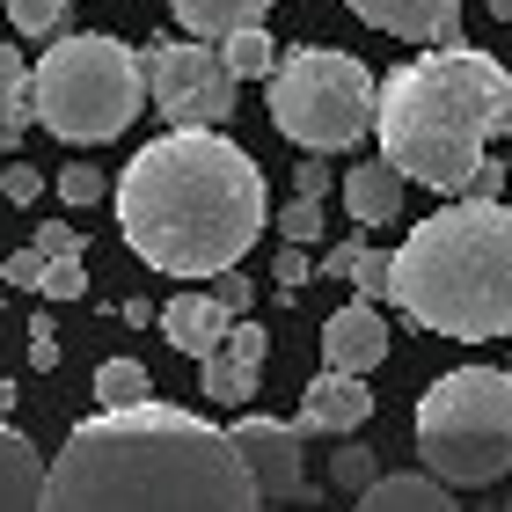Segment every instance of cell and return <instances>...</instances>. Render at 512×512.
Instances as JSON below:
<instances>
[{
	"instance_id": "31",
	"label": "cell",
	"mask_w": 512,
	"mask_h": 512,
	"mask_svg": "<svg viewBox=\"0 0 512 512\" xmlns=\"http://www.w3.org/2000/svg\"><path fill=\"white\" fill-rule=\"evenodd\" d=\"M30 366H37V374H52V366H59V330H52V322H30Z\"/></svg>"
},
{
	"instance_id": "6",
	"label": "cell",
	"mask_w": 512,
	"mask_h": 512,
	"mask_svg": "<svg viewBox=\"0 0 512 512\" xmlns=\"http://www.w3.org/2000/svg\"><path fill=\"white\" fill-rule=\"evenodd\" d=\"M37 96V125L74 139V147H96V139H118L139 103H147V66L125 37H52V52L37 59L30 74Z\"/></svg>"
},
{
	"instance_id": "16",
	"label": "cell",
	"mask_w": 512,
	"mask_h": 512,
	"mask_svg": "<svg viewBox=\"0 0 512 512\" xmlns=\"http://www.w3.org/2000/svg\"><path fill=\"white\" fill-rule=\"evenodd\" d=\"M352 512H454V483H439L432 469L425 476H381L359 491Z\"/></svg>"
},
{
	"instance_id": "33",
	"label": "cell",
	"mask_w": 512,
	"mask_h": 512,
	"mask_svg": "<svg viewBox=\"0 0 512 512\" xmlns=\"http://www.w3.org/2000/svg\"><path fill=\"white\" fill-rule=\"evenodd\" d=\"M37 249H44V256H81V227L44 220V227H37Z\"/></svg>"
},
{
	"instance_id": "3",
	"label": "cell",
	"mask_w": 512,
	"mask_h": 512,
	"mask_svg": "<svg viewBox=\"0 0 512 512\" xmlns=\"http://www.w3.org/2000/svg\"><path fill=\"white\" fill-rule=\"evenodd\" d=\"M381 154L439 198H469L483 147L512 132V74L476 44H432L381 81Z\"/></svg>"
},
{
	"instance_id": "34",
	"label": "cell",
	"mask_w": 512,
	"mask_h": 512,
	"mask_svg": "<svg viewBox=\"0 0 512 512\" xmlns=\"http://www.w3.org/2000/svg\"><path fill=\"white\" fill-rule=\"evenodd\" d=\"M8 198L15 205H37L44 198V169H22V161H15V169H8Z\"/></svg>"
},
{
	"instance_id": "7",
	"label": "cell",
	"mask_w": 512,
	"mask_h": 512,
	"mask_svg": "<svg viewBox=\"0 0 512 512\" xmlns=\"http://www.w3.org/2000/svg\"><path fill=\"white\" fill-rule=\"evenodd\" d=\"M271 96V125L308 154H337L359 147L381 118V81L366 74L352 52H330V44H300V52L278 59V74L264 81Z\"/></svg>"
},
{
	"instance_id": "26",
	"label": "cell",
	"mask_w": 512,
	"mask_h": 512,
	"mask_svg": "<svg viewBox=\"0 0 512 512\" xmlns=\"http://www.w3.org/2000/svg\"><path fill=\"white\" fill-rule=\"evenodd\" d=\"M81 293H88L81 256H52V264H44V300H81Z\"/></svg>"
},
{
	"instance_id": "11",
	"label": "cell",
	"mask_w": 512,
	"mask_h": 512,
	"mask_svg": "<svg viewBox=\"0 0 512 512\" xmlns=\"http://www.w3.org/2000/svg\"><path fill=\"white\" fill-rule=\"evenodd\" d=\"M388 359V322L374 300H352V308H337L322 322V366H337V374H374Z\"/></svg>"
},
{
	"instance_id": "9",
	"label": "cell",
	"mask_w": 512,
	"mask_h": 512,
	"mask_svg": "<svg viewBox=\"0 0 512 512\" xmlns=\"http://www.w3.org/2000/svg\"><path fill=\"white\" fill-rule=\"evenodd\" d=\"M235 447L249 461V476H256V491H264V505H293V498H308V447H300V425H278V417H235Z\"/></svg>"
},
{
	"instance_id": "4",
	"label": "cell",
	"mask_w": 512,
	"mask_h": 512,
	"mask_svg": "<svg viewBox=\"0 0 512 512\" xmlns=\"http://www.w3.org/2000/svg\"><path fill=\"white\" fill-rule=\"evenodd\" d=\"M395 308L454 344L512 337V205L454 198L395 249Z\"/></svg>"
},
{
	"instance_id": "5",
	"label": "cell",
	"mask_w": 512,
	"mask_h": 512,
	"mask_svg": "<svg viewBox=\"0 0 512 512\" xmlns=\"http://www.w3.org/2000/svg\"><path fill=\"white\" fill-rule=\"evenodd\" d=\"M417 461L454 491H491L512 476V374L454 366L417 403Z\"/></svg>"
},
{
	"instance_id": "39",
	"label": "cell",
	"mask_w": 512,
	"mask_h": 512,
	"mask_svg": "<svg viewBox=\"0 0 512 512\" xmlns=\"http://www.w3.org/2000/svg\"><path fill=\"white\" fill-rule=\"evenodd\" d=\"M0 198H8V169H0Z\"/></svg>"
},
{
	"instance_id": "25",
	"label": "cell",
	"mask_w": 512,
	"mask_h": 512,
	"mask_svg": "<svg viewBox=\"0 0 512 512\" xmlns=\"http://www.w3.org/2000/svg\"><path fill=\"white\" fill-rule=\"evenodd\" d=\"M278 235H286V242H300V249H308V242L322 235V198H293V205H286V213H278Z\"/></svg>"
},
{
	"instance_id": "36",
	"label": "cell",
	"mask_w": 512,
	"mask_h": 512,
	"mask_svg": "<svg viewBox=\"0 0 512 512\" xmlns=\"http://www.w3.org/2000/svg\"><path fill=\"white\" fill-rule=\"evenodd\" d=\"M293 191H300V198H322V191H330V169H322V161H300V169H293Z\"/></svg>"
},
{
	"instance_id": "23",
	"label": "cell",
	"mask_w": 512,
	"mask_h": 512,
	"mask_svg": "<svg viewBox=\"0 0 512 512\" xmlns=\"http://www.w3.org/2000/svg\"><path fill=\"white\" fill-rule=\"evenodd\" d=\"M352 286H359V300H388L395 293V256L388 249H366L359 271H352Z\"/></svg>"
},
{
	"instance_id": "27",
	"label": "cell",
	"mask_w": 512,
	"mask_h": 512,
	"mask_svg": "<svg viewBox=\"0 0 512 512\" xmlns=\"http://www.w3.org/2000/svg\"><path fill=\"white\" fill-rule=\"evenodd\" d=\"M308 249H300V242H286V249H278V264H271V286H278V300H293L300 286H308Z\"/></svg>"
},
{
	"instance_id": "10",
	"label": "cell",
	"mask_w": 512,
	"mask_h": 512,
	"mask_svg": "<svg viewBox=\"0 0 512 512\" xmlns=\"http://www.w3.org/2000/svg\"><path fill=\"white\" fill-rule=\"evenodd\" d=\"M366 30H388L403 44H461V8L454 0H344Z\"/></svg>"
},
{
	"instance_id": "38",
	"label": "cell",
	"mask_w": 512,
	"mask_h": 512,
	"mask_svg": "<svg viewBox=\"0 0 512 512\" xmlns=\"http://www.w3.org/2000/svg\"><path fill=\"white\" fill-rule=\"evenodd\" d=\"M483 8H491L498 22H512V0H483Z\"/></svg>"
},
{
	"instance_id": "35",
	"label": "cell",
	"mask_w": 512,
	"mask_h": 512,
	"mask_svg": "<svg viewBox=\"0 0 512 512\" xmlns=\"http://www.w3.org/2000/svg\"><path fill=\"white\" fill-rule=\"evenodd\" d=\"M220 300H227V308H235V315H249V300H256V286H249L242 271H220Z\"/></svg>"
},
{
	"instance_id": "13",
	"label": "cell",
	"mask_w": 512,
	"mask_h": 512,
	"mask_svg": "<svg viewBox=\"0 0 512 512\" xmlns=\"http://www.w3.org/2000/svg\"><path fill=\"white\" fill-rule=\"evenodd\" d=\"M235 308H227L220 293H176L169 308H161V337L176 344V352H191V359H213L227 337H235Z\"/></svg>"
},
{
	"instance_id": "1",
	"label": "cell",
	"mask_w": 512,
	"mask_h": 512,
	"mask_svg": "<svg viewBox=\"0 0 512 512\" xmlns=\"http://www.w3.org/2000/svg\"><path fill=\"white\" fill-rule=\"evenodd\" d=\"M44 512H264V491L235 432L147 395L66 432L44 476Z\"/></svg>"
},
{
	"instance_id": "15",
	"label": "cell",
	"mask_w": 512,
	"mask_h": 512,
	"mask_svg": "<svg viewBox=\"0 0 512 512\" xmlns=\"http://www.w3.org/2000/svg\"><path fill=\"white\" fill-rule=\"evenodd\" d=\"M44 454L15 425H0V512H44Z\"/></svg>"
},
{
	"instance_id": "14",
	"label": "cell",
	"mask_w": 512,
	"mask_h": 512,
	"mask_svg": "<svg viewBox=\"0 0 512 512\" xmlns=\"http://www.w3.org/2000/svg\"><path fill=\"white\" fill-rule=\"evenodd\" d=\"M403 169L381 154V161H359V169H344V213H352L359 227H388L395 213H403Z\"/></svg>"
},
{
	"instance_id": "8",
	"label": "cell",
	"mask_w": 512,
	"mask_h": 512,
	"mask_svg": "<svg viewBox=\"0 0 512 512\" xmlns=\"http://www.w3.org/2000/svg\"><path fill=\"white\" fill-rule=\"evenodd\" d=\"M147 96L169 125H227L235 118V96H242V74L227 66V52L213 37H154L147 52Z\"/></svg>"
},
{
	"instance_id": "32",
	"label": "cell",
	"mask_w": 512,
	"mask_h": 512,
	"mask_svg": "<svg viewBox=\"0 0 512 512\" xmlns=\"http://www.w3.org/2000/svg\"><path fill=\"white\" fill-rule=\"evenodd\" d=\"M359 256H366V235H352V242H337L330 256H322V278H344V286H352V271H359Z\"/></svg>"
},
{
	"instance_id": "40",
	"label": "cell",
	"mask_w": 512,
	"mask_h": 512,
	"mask_svg": "<svg viewBox=\"0 0 512 512\" xmlns=\"http://www.w3.org/2000/svg\"><path fill=\"white\" fill-rule=\"evenodd\" d=\"M0 308H8V293H0Z\"/></svg>"
},
{
	"instance_id": "19",
	"label": "cell",
	"mask_w": 512,
	"mask_h": 512,
	"mask_svg": "<svg viewBox=\"0 0 512 512\" xmlns=\"http://www.w3.org/2000/svg\"><path fill=\"white\" fill-rule=\"evenodd\" d=\"M220 52H227V66H235L242 81H271V74H278V44L264 37V22H249V30H235V37L220 44Z\"/></svg>"
},
{
	"instance_id": "28",
	"label": "cell",
	"mask_w": 512,
	"mask_h": 512,
	"mask_svg": "<svg viewBox=\"0 0 512 512\" xmlns=\"http://www.w3.org/2000/svg\"><path fill=\"white\" fill-rule=\"evenodd\" d=\"M44 264H52V256H44V249L30 242V249H15L8 264H0V278H8V286H30V293H44Z\"/></svg>"
},
{
	"instance_id": "22",
	"label": "cell",
	"mask_w": 512,
	"mask_h": 512,
	"mask_svg": "<svg viewBox=\"0 0 512 512\" xmlns=\"http://www.w3.org/2000/svg\"><path fill=\"white\" fill-rule=\"evenodd\" d=\"M8 22H15L22 37H59L66 0H8Z\"/></svg>"
},
{
	"instance_id": "12",
	"label": "cell",
	"mask_w": 512,
	"mask_h": 512,
	"mask_svg": "<svg viewBox=\"0 0 512 512\" xmlns=\"http://www.w3.org/2000/svg\"><path fill=\"white\" fill-rule=\"evenodd\" d=\"M366 417H374V395H366V374H337V366H322V374L308 381V395H300V432H359Z\"/></svg>"
},
{
	"instance_id": "18",
	"label": "cell",
	"mask_w": 512,
	"mask_h": 512,
	"mask_svg": "<svg viewBox=\"0 0 512 512\" xmlns=\"http://www.w3.org/2000/svg\"><path fill=\"white\" fill-rule=\"evenodd\" d=\"M176 8V22L191 37H213V44H227L235 30H249V22H264L271 15V0H169Z\"/></svg>"
},
{
	"instance_id": "30",
	"label": "cell",
	"mask_w": 512,
	"mask_h": 512,
	"mask_svg": "<svg viewBox=\"0 0 512 512\" xmlns=\"http://www.w3.org/2000/svg\"><path fill=\"white\" fill-rule=\"evenodd\" d=\"M15 96H30V59L15 44H0V103H15Z\"/></svg>"
},
{
	"instance_id": "29",
	"label": "cell",
	"mask_w": 512,
	"mask_h": 512,
	"mask_svg": "<svg viewBox=\"0 0 512 512\" xmlns=\"http://www.w3.org/2000/svg\"><path fill=\"white\" fill-rule=\"evenodd\" d=\"M37 125V96H15V103H0V154H15V139Z\"/></svg>"
},
{
	"instance_id": "37",
	"label": "cell",
	"mask_w": 512,
	"mask_h": 512,
	"mask_svg": "<svg viewBox=\"0 0 512 512\" xmlns=\"http://www.w3.org/2000/svg\"><path fill=\"white\" fill-rule=\"evenodd\" d=\"M469 198H505V169H498V161H483V176H476Z\"/></svg>"
},
{
	"instance_id": "21",
	"label": "cell",
	"mask_w": 512,
	"mask_h": 512,
	"mask_svg": "<svg viewBox=\"0 0 512 512\" xmlns=\"http://www.w3.org/2000/svg\"><path fill=\"white\" fill-rule=\"evenodd\" d=\"M330 476H337V491H366V483H381V454L374 447H359V439H344L337 447V461H330Z\"/></svg>"
},
{
	"instance_id": "24",
	"label": "cell",
	"mask_w": 512,
	"mask_h": 512,
	"mask_svg": "<svg viewBox=\"0 0 512 512\" xmlns=\"http://www.w3.org/2000/svg\"><path fill=\"white\" fill-rule=\"evenodd\" d=\"M59 198L66 205H103V169L96 161H66L59 169Z\"/></svg>"
},
{
	"instance_id": "2",
	"label": "cell",
	"mask_w": 512,
	"mask_h": 512,
	"mask_svg": "<svg viewBox=\"0 0 512 512\" xmlns=\"http://www.w3.org/2000/svg\"><path fill=\"white\" fill-rule=\"evenodd\" d=\"M118 227L139 264L220 278L264 235V169L220 125H169L118 176Z\"/></svg>"
},
{
	"instance_id": "17",
	"label": "cell",
	"mask_w": 512,
	"mask_h": 512,
	"mask_svg": "<svg viewBox=\"0 0 512 512\" xmlns=\"http://www.w3.org/2000/svg\"><path fill=\"white\" fill-rule=\"evenodd\" d=\"M256 374H264V359L235 352V344H220L213 359H198V388H205V403H220V410H242L256 395Z\"/></svg>"
},
{
	"instance_id": "20",
	"label": "cell",
	"mask_w": 512,
	"mask_h": 512,
	"mask_svg": "<svg viewBox=\"0 0 512 512\" xmlns=\"http://www.w3.org/2000/svg\"><path fill=\"white\" fill-rule=\"evenodd\" d=\"M147 366H139V359H103L96 366V403L103 410H125V403H147Z\"/></svg>"
}]
</instances>
